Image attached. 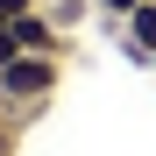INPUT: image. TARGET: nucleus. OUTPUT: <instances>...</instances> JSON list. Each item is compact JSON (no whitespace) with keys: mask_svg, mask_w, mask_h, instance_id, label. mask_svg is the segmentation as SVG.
<instances>
[{"mask_svg":"<svg viewBox=\"0 0 156 156\" xmlns=\"http://www.w3.org/2000/svg\"><path fill=\"white\" fill-rule=\"evenodd\" d=\"M57 85H64V57H36V50H21L7 71H0V99H7V107H43Z\"/></svg>","mask_w":156,"mask_h":156,"instance_id":"obj_1","label":"nucleus"},{"mask_svg":"<svg viewBox=\"0 0 156 156\" xmlns=\"http://www.w3.org/2000/svg\"><path fill=\"white\" fill-rule=\"evenodd\" d=\"M121 50H128V57H142V64L156 57V0H142V7L121 21Z\"/></svg>","mask_w":156,"mask_h":156,"instance_id":"obj_2","label":"nucleus"},{"mask_svg":"<svg viewBox=\"0 0 156 156\" xmlns=\"http://www.w3.org/2000/svg\"><path fill=\"white\" fill-rule=\"evenodd\" d=\"M14 36H21V50H36V57H57V43H64V29H57V14H21L14 21Z\"/></svg>","mask_w":156,"mask_h":156,"instance_id":"obj_3","label":"nucleus"},{"mask_svg":"<svg viewBox=\"0 0 156 156\" xmlns=\"http://www.w3.org/2000/svg\"><path fill=\"white\" fill-rule=\"evenodd\" d=\"M21 14H36V0H0V29H14Z\"/></svg>","mask_w":156,"mask_h":156,"instance_id":"obj_4","label":"nucleus"},{"mask_svg":"<svg viewBox=\"0 0 156 156\" xmlns=\"http://www.w3.org/2000/svg\"><path fill=\"white\" fill-rule=\"evenodd\" d=\"M14 57H21V36H14V29H0V71H7Z\"/></svg>","mask_w":156,"mask_h":156,"instance_id":"obj_5","label":"nucleus"},{"mask_svg":"<svg viewBox=\"0 0 156 156\" xmlns=\"http://www.w3.org/2000/svg\"><path fill=\"white\" fill-rule=\"evenodd\" d=\"M135 7H142V0H99V14H114V21H128Z\"/></svg>","mask_w":156,"mask_h":156,"instance_id":"obj_6","label":"nucleus"},{"mask_svg":"<svg viewBox=\"0 0 156 156\" xmlns=\"http://www.w3.org/2000/svg\"><path fill=\"white\" fill-rule=\"evenodd\" d=\"M0 156H14V128L7 121H0Z\"/></svg>","mask_w":156,"mask_h":156,"instance_id":"obj_7","label":"nucleus"},{"mask_svg":"<svg viewBox=\"0 0 156 156\" xmlns=\"http://www.w3.org/2000/svg\"><path fill=\"white\" fill-rule=\"evenodd\" d=\"M149 71H156V57H149Z\"/></svg>","mask_w":156,"mask_h":156,"instance_id":"obj_8","label":"nucleus"}]
</instances>
